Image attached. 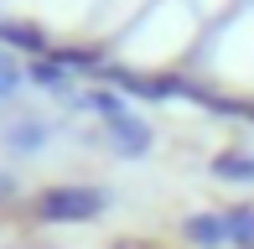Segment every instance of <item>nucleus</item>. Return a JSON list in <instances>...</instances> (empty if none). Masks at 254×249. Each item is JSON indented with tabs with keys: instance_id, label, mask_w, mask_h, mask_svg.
<instances>
[{
	"instance_id": "nucleus-1",
	"label": "nucleus",
	"mask_w": 254,
	"mask_h": 249,
	"mask_svg": "<svg viewBox=\"0 0 254 249\" xmlns=\"http://www.w3.org/2000/svg\"><path fill=\"white\" fill-rule=\"evenodd\" d=\"M31 208L42 223H99L109 213V192L94 182H52L37 192Z\"/></svg>"
},
{
	"instance_id": "nucleus-2",
	"label": "nucleus",
	"mask_w": 254,
	"mask_h": 249,
	"mask_svg": "<svg viewBox=\"0 0 254 249\" xmlns=\"http://www.w3.org/2000/svg\"><path fill=\"white\" fill-rule=\"evenodd\" d=\"M88 109L104 120V135H109V145L125 156V161H140V156H151V145H156L151 124H145L140 115H130V109L120 104V94L94 88V94H88Z\"/></svg>"
},
{
	"instance_id": "nucleus-3",
	"label": "nucleus",
	"mask_w": 254,
	"mask_h": 249,
	"mask_svg": "<svg viewBox=\"0 0 254 249\" xmlns=\"http://www.w3.org/2000/svg\"><path fill=\"white\" fill-rule=\"evenodd\" d=\"M0 47H16L26 58H52V37L37 21H16V16H0Z\"/></svg>"
},
{
	"instance_id": "nucleus-4",
	"label": "nucleus",
	"mask_w": 254,
	"mask_h": 249,
	"mask_svg": "<svg viewBox=\"0 0 254 249\" xmlns=\"http://www.w3.org/2000/svg\"><path fill=\"white\" fill-rule=\"evenodd\" d=\"M182 239H187L192 249H228L223 208H218V213H187V218H182Z\"/></svg>"
},
{
	"instance_id": "nucleus-5",
	"label": "nucleus",
	"mask_w": 254,
	"mask_h": 249,
	"mask_svg": "<svg viewBox=\"0 0 254 249\" xmlns=\"http://www.w3.org/2000/svg\"><path fill=\"white\" fill-rule=\"evenodd\" d=\"M207 172L223 177V182H254V151H244V145H223V151L207 161Z\"/></svg>"
},
{
	"instance_id": "nucleus-6",
	"label": "nucleus",
	"mask_w": 254,
	"mask_h": 249,
	"mask_svg": "<svg viewBox=\"0 0 254 249\" xmlns=\"http://www.w3.org/2000/svg\"><path fill=\"white\" fill-rule=\"evenodd\" d=\"M47 140H52V124H47V120H16V124L5 130V145H10L16 156H37Z\"/></svg>"
},
{
	"instance_id": "nucleus-7",
	"label": "nucleus",
	"mask_w": 254,
	"mask_h": 249,
	"mask_svg": "<svg viewBox=\"0 0 254 249\" xmlns=\"http://www.w3.org/2000/svg\"><path fill=\"white\" fill-rule=\"evenodd\" d=\"M223 223H228V249H254V202L223 208Z\"/></svg>"
},
{
	"instance_id": "nucleus-8",
	"label": "nucleus",
	"mask_w": 254,
	"mask_h": 249,
	"mask_svg": "<svg viewBox=\"0 0 254 249\" xmlns=\"http://www.w3.org/2000/svg\"><path fill=\"white\" fill-rule=\"evenodd\" d=\"M26 78L37 88H47V94H63V88H67V67L57 62V58H37V62L26 67Z\"/></svg>"
},
{
	"instance_id": "nucleus-9",
	"label": "nucleus",
	"mask_w": 254,
	"mask_h": 249,
	"mask_svg": "<svg viewBox=\"0 0 254 249\" xmlns=\"http://www.w3.org/2000/svg\"><path fill=\"white\" fill-rule=\"evenodd\" d=\"M21 83H26V67H21L5 47H0V104H5V99H16Z\"/></svg>"
},
{
	"instance_id": "nucleus-10",
	"label": "nucleus",
	"mask_w": 254,
	"mask_h": 249,
	"mask_svg": "<svg viewBox=\"0 0 254 249\" xmlns=\"http://www.w3.org/2000/svg\"><path fill=\"white\" fill-rule=\"evenodd\" d=\"M109 249H171V244L145 239V234H120V239H109Z\"/></svg>"
},
{
	"instance_id": "nucleus-11",
	"label": "nucleus",
	"mask_w": 254,
	"mask_h": 249,
	"mask_svg": "<svg viewBox=\"0 0 254 249\" xmlns=\"http://www.w3.org/2000/svg\"><path fill=\"white\" fill-rule=\"evenodd\" d=\"M10 192H16V182H10V177H5V172H0V202H5V197H10Z\"/></svg>"
},
{
	"instance_id": "nucleus-12",
	"label": "nucleus",
	"mask_w": 254,
	"mask_h": 249,
	"mask_svg": "<svg viewBox=\"0 0 254 249\" xmlns=\"http://www.w3.org/2000/svg\"><path fill=\"white\" fill-rule=\"evenodd\" d=\"M239 120H254V99H239Z\"/></svg>"
}]
</instances>
